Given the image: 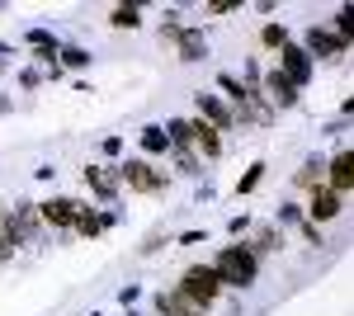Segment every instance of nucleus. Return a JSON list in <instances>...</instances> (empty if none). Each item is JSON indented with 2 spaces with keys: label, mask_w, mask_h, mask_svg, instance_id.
<instances>
[{
  "label": "nucleus",
  "mask_w": 354,
  "mask_h": 316,
  "mask_svg": "<svg viewBox=\"0 0 354 316\" xmlns=\"http://www.w3.org/2000/svg\"><path fill=\"white\" fill-rule=\"evenodd\" d=\"M213 274H218L222 288L245 292L255 279H260V260H255V250H250L245 241H227V245L213 250Z\"/></svg>",
  "instance_id": "f257e3e1"
},
{
  "label": "nucleus",
  "mask_w": 354,
  "mask_h": 316,
  "mask_svg": "<svg viewBox=\"0 0 354 316\" xmlns=\"http://www.w3.org/2000/svg\"><path fill=\"white\" fill-rule=\"evenodd\" d=\"M113 175H118V185H123V189H133V194H151V198L170 189V170L151 165L147 156H128V160H118V165H113Z\"/></svg>",
  "instance_id": "f03ea898"
},
{
  "label": "nucleus",
  "mask_w": 354,
  "mask_h": 316,
  "mask_svg": "<svg viewBox=\"0 0 354 316\" xmlns=\"http://www.w3.org/2000/svg\"><path fill=\"white\" fill-rule=\"evenodd\" d=\"M175 288L185 292L194 307H203V312H213V307L222 302V292H227L218 284V274H213V264H189V269L180 274V284H175Z\"/></svg>",
  "instance_id": "7ed1b4c3"
},
{
  "label": "nucleus",
  "mask_w": 354,
  "mask_h": 316,
  "mask_svg": "<svg viewBox=\"0 0 354 316\" xmlns=\"http://www.w3.org/2000/svg\"><path fill=\"white\" fill-rule=\"evenodd\" d=\"M302 53L312 57V66L317 62H345L350 57V38H340V33H330L326 24H312L307 33H302V43H298Z\"/></svg>",
  "instance_id": "20e7f679"
},
{
  "label": "nucleus",
  "mask_w": 354,
  "mask_h": 316,
  "mask_svg": "<svg viewBox=\"0 0 354 316\" xmlns=\"http://www.w3.org/2000/svg\"><path fill=\"white\" fill-rule=\"evenodd\" d=\"M345 208H350V198H340V194H330V189L322 185V189H312V194H307L302 217H307V222H317V227H330V222H340V217H345Z\"/></svg>",
  "instance_id": "39448f33"
},
{
  "label": "nucleus",
  "mask_w": 354,
  "mask_h": 316,
  "mask_svg": "<svg viewBox=\"0 0 354 316\" xmlns=\"http://www.w3.org/2000/svg\"><path fill=\"white\" fill-rule=\"evenodd\" d=\"M81 180H85V189H90V194H95L104 208H113V203H118V194H123L118 175H113V165H100V160L81 165Z\"/></svg>",
  "instance_id": "423d86ee"
},
{
  "label": "nucleus",
  "mask_w": 354,
  "mask_h": 316,
  "mask_svg": "<svg viewBox=\"0 0 354 316\" xmlns=\"http://www.w3.org/2000/svg\"><path fill=\"white\" fill-rule=\"evenodd\" d=\"M260 95L270 100L274 113H288V109L302 104V90H298V85H288L279 71H260Z\"/></svg>",
  "instance_id": "0eeeda50"
},
{
  "label": "nucleus",
  "mask_w": 354,
  "mask_h": 316,
  "mask_svg": "<svg viewBox=\"0 0 354 316\" xmlns=\"http://www.w3.org/2000/svg\"><path fill=\"white\" fill-rule=\"evenodd\" d=\"M38 222L53 227V232H62V236H71V227H76V198H66V194L43 198V203H38Z\"/></svg>",
  "instance_id": "6e6552de"
},
{
  "label": "nucleus",
  "mask_w": 354,
  "mask_h": 316,
  "mask_svg": "<svg viewBox=\"0 0 354 316\" xmlns=\"http://www.w3.org/2000/svg\"><path fill=\"white\" fill-rule=\"evenodd\" d=\"M274 71H279V76L288 80V85H298V90H307V85H312V71H317V66H312V57L302 53L298 43H288V48L279 53V66H274Z\"/></svg>",
  "instance_id": "1a4fd4ad"
},
{
  "label": "nucleus",
  "mask_w": 354,
  "mask_h": 316,
  "mask_svg": "<svg viewBox=\"0 0 354 316\" xmlns=\"http://www.w3.org/2000/svg\"><path fill=\"white\" fill-rule=\"evenodd\" d=\"M113 222H118V212H100L90 198H76V236H85V241H95V236H104Z\"/></svg>",
  "instance_id": "9d476101"
},
{
  "label": "nucleus",
  "mask_w": 354,
  "mask_h": 316,
  "mask_svg": "<svg viewBox=\"0 0 354 316\" xmlns=\"http://www.w3.org/2000/svg\"><path fill=\"white\" fill-rule=\"evenodd\" d=\"M194 109H198V118H203L213 132H236V113L222 104L213 90H198V95H194Z\"/></svg>",
  "instance_id": "9b49d317"
},
{
  "label": "nucleus",
  "mask_w": 354,
  "mask_h": 316,
  "mask_svg": "<svg viewBox=\"0 0 354 316\" xmlns=\"http://www.w3.org/2000/svg\"><path fill=\"white\" fill-rule=\"evenodd\" d=\"M185 123H189V147L198 151V160H203V165H208V160H222V151H227L222 132H213L203 118H198V113H194V118H185Z\"/></svg>",
  "instance_id": "f8f14e48"
},
{
  "label": "nucleus",
  "mask_w": 354,
  "mask_h": 316,
  "mask_svg": "<svg viewBox=\"0 0 354 316\" xmlns=\"http://www.w3.org/2000/svg\"><path fill=\"white\" fill-rule=\"evenodd\" d=\"M24 48H28L33 66H53L57 53H62V38H57L53 28H24Z\"/></svg>",
  "instance_id": "ddd939ff"
},
{
  "label": "nucleus",
  "mask_w": 354,
  "mask_h": 316,
  "mask_svg": "<svg viewBox=\"0 0 354 316\" xmlns=\"http://www.w3.org/2000/svg\"><path fill=\"white\" fill-rule=\"evenodd\" d=\"M326 189H330V194H340V198H350V194H354V160H350V147H340V151L326 160Z\"/></svg>",
  "instance_id": "4468645a"
},
{
  "label": "nucleus",
  "mask_w": 354,
  "mask_h": 316,
  "mask_svg": "<svg viewBox=\"0 0 354 316\" xmlns=\"http://www.w3.org/2000/svg\"><path fill=\"white\" fill-rule=\"evenodd\" d=\"M175 57H180V62H203V57H208V28L203 24H185L180 28V33H175Z\"/></svg>",
  "instance_id": "2eb2a0df"
},
{
  "label": "nucleus",
  "mask_w": 354,
  "mask_h": 316,
  "mask_svg": "<svg viewBox=\"0 0 354 316\" xmlns=\"http://www.w3.org/2000/svg\"><path fill=\"white\" fill-rule=\"evenodd\" d=\"M245 245L255 250V260H265V255H279V250L288 245V232L274 227V222H265V227H250V241H245Z\"/></svg>",
  "instance_id": "dca6fc26"
},
{
  "label": "nucleus",
  "mask_w": 354,
  "mask_h": 316,
  "mask_svg": "<svg viewBox=\"0 0 354 316\" xmlns=\"http://www.w3.org/2000/svg\"><path fill=\"white\" fill-rule=\"evenodd\" d=\"M156 316H208V312L194 307L180 288H165V292H156Z\"/></svg>",
  "instance_id": "f3484780"
},
{
  "label": "nucleus",
  "mask_w": 354,
  "mask_h": 316,
  "mask_svg": "<svg viewBox=\"0 0 354 316\" xmlns=\"http://www.w3.org/2000/svg\"><path fill=\"white\" fill-rule=\"evenodd\" d=\"M213 85H218V100L227 109H241L245 100H250V90L241 85V76H232V71H218V76H213Z\"/></svg>",
  "instance_id": "a211bd4d"
},
{
  "label": "nucleus",
  "mask_w": 354,
  "mask_h": 316,
  "mask_svg": "<svg viewBox=\"0 0 354 316\" xmlns=\"http://www.w3.org/2000/svg\"><path fill=\"white\" fill-rule=\"evenodd\" d=\"M165 156H170V165H175V175H180V180H203V160H198L194 147H170Z\"/></svg>",
  "instance_id": "6ab92c4d"
},
{
  "label": "nucleus",
  "mask_w": 354,
  "mask_h": 316,
  "mask_svg": "<svg viewBox=\"0 0 354 316\" xmlns=\"http://www.w3.org/2000/svg\"><path fill=\"white\" fill-rule=\"evenodd\" d=\"M322 185H326V156H307L302 170L293 175V189H307L312 194V189H322Z\"/></svg>",
  "instance_id": "aec40b11"
},
{
  "label": "nucleus",
  "mask_w": 354,
  "mask_h": 316,
  "mask_svg": "<svg viewBox=\"0 0 354 316\" xmlns=\"http://www.w3.org/2000/svg\"><path fill=\"white\" fill-rule=\"evenodd\" d=\"M288 43H293V33H288V24H283V19H270V24L260 28V48H265V53L279 57Z\"/></svg>",
  "instance_id": "412c9836"
},
{
  "label": "nucleus",
  "mask_w": 354,
  "mask_h": 316,
  "mask_svg": "<svg viewBox=\"0 0 354 316\" xmlns=\"http://www.w3.org/2000/svg\"><path fill=\"white\" fill-rule=\"evenodd\" d=\"M137 142H142V151H147V156H165V151H170V137H165L161 123H147Z\"/></svg>",
  "instance_id": "4be33fe9"
},
{
  "label": "nucleus",
  "mask_w": 354,
  "mask_h": 316,
  "mask_svg": "<svg viewBox=\"0 0 354 316\" xmlns=\"http://www.w3.org/2000/svg\"><path fill=\"white\" fill-rule=\"evenodd\" d=\"M109 24L123 28V33H128V28H142V24H147V19H142V5H133V0H128V5H113V10H109Z\"/></svg>",
  "instance_id": "5701e85b"
},
{
  "label": "nucleus",
  "mask_w": 354,
  "mask_h": 316,
  "mask_svg": "<svg viewBox=\"0 0 354 316\" xmlns=\"http://www.w3.org/2000/svg\"><path fill=\"white\" fill-rule=\"evenodd\" d=\"M90 62H95V57L85 53V48H76V43H62V53H57V66H62V71H85Z\"/></svg>",
  "instance_id": "b1692460"
},
{
  "label": "nucleus",
  "mask_w": 354,
  "mask_h": 316,
  "mask_svg": "<svg viewBox=\"0 0 354 316\" xmlns=\"http://www.w3.org/2000/svg\"><path fill=\"white\" fill-rule=\"evenodd\" d=\"M265 170H270V165H265V160H255V165H250V170H245L241 180H236V198H250V194H255V189L265 185Z\"/></svg>",
  "instance_id": "393cba45"
},
{
  "label": "nucleus",
  "mask_w": 354,
  "mask_h": 316,
  "mask_svg": "<svg viewBox=\"0 0 354 316\" xmlns=\"http://www.w3.org/2000/svg\"><path fill=\"white\" fill-rule=\"evenodd\" d=\"M298 222H302V203L283 198V203H279V212H274V227H283V232H288V227H298Z\"/></svg>",
  "instance_id": "a878e982"
},
{
  "label": "nucleus",
  "mask_w": 354,
  "mask_h": 316,
  "mask_svg": "<svg viewBox=\"0 0 354 316\" xmlns=\"http://www.w3.org/2000/svg\"><path fill=\"white\" fill-rule=\"evenodd\" d=\"M298 236H302V245H326V227H317V222H307V217H302V222H298Z\"/></svg>",
  "instance_id": "bb28decb"
},
{
  "label": "nucleus",
  "mask_w": 354,
  "mask_h": 316,
  "mask_svg": "<svg viewBox=\"0 0 354 316\" xmlns=\"http://www.w3.org/2000/svg\"><path fill=\"white\" fill-rule=\"evenodd\" d=\"M330 33H340V38H350V33H354V5L335 10V28H330Z\"/></svg>",
  "instance_id": "cd10ccee"
},
{
  "label": "nucleus",
  "mask_w": 354,
  "mask_h": 316,
  "mask_svg": "<svg viewBox=\"0 0 354 316\" xmlns=\"http://www.w3.org/2000/svg\"><path fill=\"white\" fill-rule=\"evenodd\" d=\"M203 10H208V19H222V15H236V10H241V0H208Z\"/></svg>",
  "instance_id": "c85d7f7f"
},
{
  "label": "nucleus",
  "mask_w": 354,
  "mask_h": 316,
  "mask_svg": "<svg viewBox=\"0 0 354 316\" xmlns=\"http://www.w3.org/2000/svg\"><path fill=\"white\" fill-rule=\"evenodd\" d=\"M165 241H175V236H170V232H151V236H147L142 245H137V255H156V250H161Z\"/></svg>",
  "instance_id": "c756f323"
},
{
  "label": "nucleus",
  "mask_w": 354,
  "mask_h": 316,
  "mask_svg": "<svg viewBox=\"0 0 354 316\" xmlns=\"http://www.w3.org/2000/svg\"><path fill=\"white\" fill-rule=\"evenodd\" d=\"M245 90H260V62L255 57H245V76H241Z\"/></svg>",
  "instance_id": "7c9ffc66"
},
{
  "label": "nucleus",
  "mask_w": 354,
  "mask_h": 316,
  "mask_svg": "<svg viewBox=\"0 0 354 316\" xmlns=\"http://www.w3.org/2000/svg\"><path fill=\"white\" fill-rule=\"evenodd\" d=\"M33 85H43V71L38 66H19V90H33Z\"/></svg>",
  "instance_id": "2f4dec72"
},
{
  "label": "nucleus",
  "mask_w": 354,
  "mask_h": 316,
  "mask_svg": "<svg viewBox=\"0 0 354 316\" xmlns=\"http://www.w3.org/2000/svg\"><path fill=\"white\" fill-rule=\"evenodd\" d=\"M250 227H255V222H250V212H236V217L227 222V232H232L236 241H241V232H250Z\"/></svg>",
  "instance_id": "473e14b6"
},
{
  "label": "nucleus",
  "mask_w": 354,
  "mask_h": 316,
  "mask_svg": "<svg viewBox=\"0 0 354 316\" xmlns=\"http://www.w3.org/2000/svg\"><path fill=\"white\" fill-rule=\"evenodd\" d=\"M100 156L118 160V156H123V137H104V142H100Z\"/></svg>",
  "instance_id": "72a5a7b5"
},
{
  "label": "nucleus",
  "mask_w": 354,
  "mask_h": 316,
  "mask_svg": "<svg viewBox=\"0 0 354 316\" xmlns=\"http://www.w3.org/2000/svg\"><path fill=\"white\" fill-rule=\"evenodd\" d=\"M198 241H208V232H175V245H198Z\"/></svg>",
  "instance_id": "f704fd0d"
},
{
  "label": "nucleus",
  "mask_w": 354,
  "mask_h": 316,
  "mask_svg": "<svg viewBox=\"0 0 354 316\" xmlns=\"http://www.w3.org/2000/svg\"><path fill=\"white\" fill-rule=\"evenodd\" d=\"M137 297H142V288H123V292H118V302H123V307H133Z\"/></svg>",
  "instance_id": "c9c22d12"
},
{
  "label": "nucleus",
  "mask_w": 354,
  "mask_h": 316,
  "mask_svg": "<svg viewBox=\"0 0 354 316\" xmlns=\"http://www.w3.org/2000/svg\"><path fill=\"white\" fill-rule=\"evenodd\" d=\"M10 109H15V104H10V100H5V95H0V118H5V113H10Z\"/></svg>",
  "instance_id": "e433bc0d"
},
{
  "label": "nucleus",
  "mask_w": 354,
  "mask_h": 316,
  "mask_svg": "<svg viewBox=\"0 0 354 316\" xmlns=\"http://www.w3.org/2000/svg\"><path fill=\"white\" fill-rule=\"evenodd\" d=\"M0 217H5V203H0Z\"/></svg>",
  "instance_id": "4c0bfd02"
},
{
  "label": "nucleus",
  "mask_w": 354,
  "mask_h": 316,
  "mask_svg": "<svg viewBox=\"0 0 354 316\" xmlns=\"http://www.w3.org/2000/svg\"><path fill=\"white\" fill-rule=\"evenodd\" d=\"M95 316H104V312H95Z\"/></svg>",
  "instance_id": "58836bf2"
}]
</instances>
